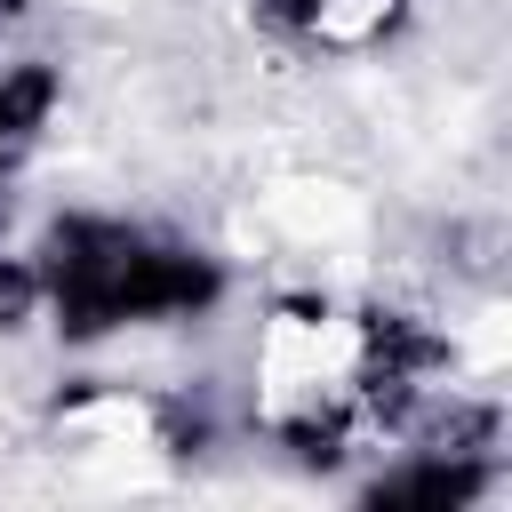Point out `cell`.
I'll list each match as a JSON object with an SVG mask.
<instances>
[{"instance_id":"obj_1","label":"cell","mask_w":512,"mask_h":512,"mask_svg":"<svg viewBox=\"0 0 512 512\" xmlns=\"http://www.w3.org/2000/svg\"><path fill=\"white\" fill-rule=\"evenodd\" d=\"M248 8H256L264 32L304 40V48H336V56L376 48V40L400 32V16H408V0H248Z\"/></svg>"},{"instance_id":"obj_2","label":"cell","mask_w":512,"mask_h":512,"mask_svg":"<svg viewBox=\"0 0 512 512\" xmlns=\"http://www.w3.org/2000/svg\"><path fill=\"white\" fill-rule=\"evenodd\" d=\"M488 488H496V456H440V448H408V464L376 472L360 496H368V504H448V512H464V504H480Z\"/></svg>"},{"instance_id":"obj_3","label":"cell","mask_w":512,"mask_h":512,"mask_svg":"<svg viewBox=\"0 0 512 512\" xmlns=\"http://www.w3.org/2000/svg\"><path fill=\"white\" fill-rule=\"evenodd\" d=\"M56 104H64V72L48 56H24V64L0 72V168H24L40 152Z\"/></svg>"},{"instance_id":"obj_4","label":"cell","mask_w":512,"mask_h":512,"mask_svg":"<svg viewBox=\"0 0 512 512\" xmlns=\"http://www.w3.org/2000/svg\"><path fill=\"white\" fill-rule=\"evenodd\" d=\"M40 312H48L40 264H32V256H8V248H0V336H24V328H32Z\"/></svg>"},{"instance_id":"obj_5","label":"cell","mask_w":512,"mask_h":512,"mask_svg":"<svg viewBox=\"0 0 512 512\" xmlns=\"http://www.w3.org/2000/svg\"><path fill=\"white\" fill-rule=\"evenodd\" d=\"M8 224H16V168H0V240H8Z\"/></svg>"},{"instance_id":"obj_6","label":"cell","mask_w":512,"mask_h":512,"mask_svg":"<svg viewBox=\"0 0 512 512\" xmlns=\"http://www.w3.org/2000/svg\"><path fill=\"white\" fill-rule=\"evenodd\" d=\"M24 16H32V0H0V40H8V32L24 24Z\"/></svg>"}]
</instances>
